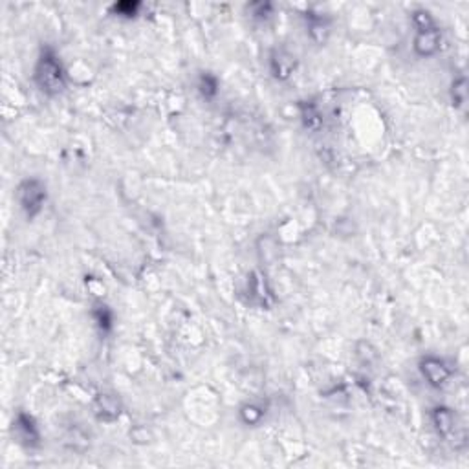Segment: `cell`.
Here are the masks:
<instances>
[{"label": "cell", "instance_id": "6da1fadb", "mask_svg": "<svg viewBox=\"0 0 469 469\" xmlns=\"http://www.w3.org/2000/svg\"><path fill=\"white\" fill-rule=\"evenodd\" d=\"M35 84L46 95H59L67 89V72L62 67L61 57L52 48L41 52L39 61L35 65L34 72Z\"/></svg>", "mask_w": 469, "mask_h": 469}, {"label": "cell", "instance_id": "7a4b0ae2", "mask_svg": "<svg viewBox=\"0 0 469 469\" xmlns=\"http://www.w3.org/2000/svg\"><path fill=\"white\" fill-rule=\"evenodd\" d=\"M17 202L24 215L28 216L30 220L39 215L43 207H45L46 200H48V189L46 183L39 178H26L19 183L17 187Z\"/></svg>", "mask_w": 469, "mask_h": 469}, {"label": "cell", "instance_id": "3957f363", "mask_svg": "<svg viewBox=\"0 0 469 469\" xmlns=\"http://www.w3.org/2000/svg\"><path fill=\"white\" fill-rule=\"evenodd\" d=\"M418 369L425 378V381L431 387H435V389L446 387L447 381L451 380L453 376L451 367L444 359L436 358V356H425V358L420 359Z\"/></svg>", "mask_w": 469, "mask_h": 469}, {"label": "cell", "instance_id": "277c9868", "mask_svg": "<svg viewBox=\"0 0 469 469\" xmlns=\"http://www.w3.org/2000/svg\"><path fill=\"white\" fill-rule=\"evenodd\" d=\"M297 68V59L284 48H275L270 54V72L277 81H286Z\"/></svg>", "mask_w": 469, "mask_h": 469}, {"label": "cell", "instance_id": "5b68a950", "mask_svg": "<svg viewBox=\"0 0 469 469\" xmlns=\"http://www.w3.org/2000/svg\"><path fill=\"white\" fill-rule=\"evenodd\" d=\"M431 422H433V427L442 438H451L455 435V431H457V414H455L453 409L446 407V405H436L431 411Z\"/></svg>", "mask_w": 469, "mask_h": 469}, {"label": "cell", "instance_id": "8992f818", "mask_svg": "<svg viewBox=\"0 0 469 469\" xmlns=\"http://www.w3.org/2000/svg\"><path fill=\"white\" fill-rule=\"evenodd\" d=\"M442 45V34L438 26H433L429 30H422L414 37V52L420 57H431L435 56L436 52L440 50Z\"/></svg>", "mask_w": 469, "mask_h": 469}, {"label": "cell", "instance_id": "52a82bcc", "mask_svg": "<svg viewBox=\"0 0 469 469\" xmlns=\"http://www.w3.org/2000/svg\"><path fill=\"white\" fill-rule=\"evenodd\" d=\"M15 429H17L21 442L28 447H37L41 444V433L39 427L35 424V420L26 413H19L15 420Z\"/></svg>", "mask_w": 469, "mask_h": 469}, {"label": "cell", "instance_id": "ba28073f", "mask_svg": "<svg viewBox=\"0 0 469 469\" xmlns=\"http://www.w3.org/2000/svg\"><path fill=\"white\" fill-rule=\"evenodd\" d=\"M95 416L103 422H114L122 414V402L114 394H100L94 402Z\"/></svg>", "mask_w": 469, "mask_h": 469}, {"label": "cell", "instance_id": "9c48e42d", "mask_svg": "<svg viewBox=\"0 0 469 469\" xmlns=\"http://www.w3.org/2000/svg\"><path fill=\"white\" fill-rule=\"evenodd\" d=\"M306 28H308V35L312 37L314 43L317 45H325L330 35V23L325 15L321 13H308L306 15Z\"/></svg>", "mask_w": 469, "mask_h": 469}, {"label": "cell", "instance_id": "30bf717a", "mask_svg": "<svg viewBox=\"0 0 469 469\" xmlns=\"http://www.w3.org/2000/svg\"><path fill=\"white\" fill-rule=\"evenodd\" d=\"M299 114H301V122L306 130L317 133L323 127V114H321L317 103L312 100L299 101Z\"/></svg>", "mask_w": 469, "mask_h": 469}, {"label": "cell", "instance_id": "8fae6325", "mask_svg": "<svg viewBox=\"0 0 469 469\" xmlns=\"http://www.w3.org/2000/svg\"><path fill=\"white\" fill-rule=\"evenodd\" d=\"M218 89H220V84H218L216 76H213L211 72H202L198 79V92L202 94V98L204 100H215L216 94H218Z\"/></svg>", "mask_w": 469, "mask_h": 469}, {"label": "cell", "instance_id": "7c38bea8", "mask_svg": "<svg viewBox=\"0 0 469 469\" xmlns=\"http://www.w3.org/2000/svg\"><path fill=\"white\" fill-rule=\"evenodd\" d=\"M451 101L455 108H464L468 103V79L460 76L451 83Z\"/></svg>", "mask_w": 469, "mask_h": 469}, {"label": "cell", "instance_id": "4fadbf2b", "mask_svg": "<svg viewBox=\"0 0 469 469\" xmlns=\"http://www.w3.org/2000/svg\"><path fill=\"white\" fill-rule=\"evenodd\" d=\"M264 418V409L259 407L257 403H246L240 407V420L246 425H257Z\"/></svg>", "mask_w": 469, "mask_h": 469}, {"label": "cell", "instance_id": "5bb4252c", "mask_svg": "<svg viewBox=\"0 0 469 469\" xmlns=\"http://www.w3.org/2000/svg\"><path fill=\"white\" fill-rule=\"evenodd\" d=\"M92 315H94L95 323H98V326H100L101 330H111L112 323H114V314H112V310L108 308V306H105V304H98L94 308V312H92Z\"/></svg>", "mask_w": 469, "mask_h": 469}, {"label": "cell", "instance_id": "9a60e30c", "mask_svg": "<svg viewBox=\"0 0 469 469\" xmlns=\"http://www.w3.org/2000/svg\"><path fill=\"white\" fill-rule=\"evenodd\" d=\"M264 277L260 273H253L251 275V281H249V293L251 297L259 299L260 304H266V297H268V292H266V281H262Z\"/></svg>", "mask_w": 469, "mask_h": 469}, {"label": "cell", "instance_id": "2e32d148", "mask_svg": "<svg viewBox=\"0 0 469 469\" xmlns=\"http://www.w3.org/2000/svg\"><path fill=\"white\" fill-rule=\"evenodd\" d=\"M139 8H141V4L139 2H117V4H114L112 6V13L114 15H119V17H125V19H133L138 15Z\"/></svg>", "mask_w": 469, "mask_h": 469}, {"label": "cell", "instance_id": "e0dca14e", "mask_svg": "<svg viewBox=\"0 0 469 469\" xmlns=\"http://www.w3.org/2000/svg\"><path fill=\"white\" fill-rule=\"evenodd\" d=\"M413 23L418 32H422V30H429V28H433V26H436L435 19H433V15H431L427 10H416V12L413 13Z\"/></svg>", "mask_w": 469, "mask_h": 469}, {"label": "cell", "instance_id": "ac0fdd59", "mask_svg": "<svg viewBox=\"0 0 469 469\" xmlns=\"http://www.w3.org/2000/svg\"><path fill=\"white\" fill-rule=\"evenodd\" d=\"M271 10H273V6H271L270 2H255V4L249 6L251 17L259 19V21H266V19H270Z\"/></svg>", "mask_w": 469, "mask_h": 469}]
</instances>
